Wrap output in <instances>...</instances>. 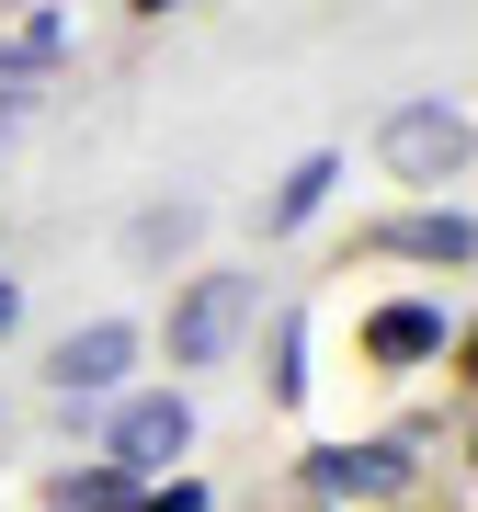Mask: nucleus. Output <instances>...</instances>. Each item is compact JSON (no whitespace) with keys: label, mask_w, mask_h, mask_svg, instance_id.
Wrapping results in <instances>:
<instances>
[{"label":"nucleus","mask_w":478,"mask_h":512,"mask_svg":"<svg viewBox=\"0 0 478 512\" xmlns=\"http://www.w3.org/2000/svg\"><path fill=\"white\" fill-rule=\"evenodd\" d=\"M251 319H262V285L251 274H183V285H171V330H160V342H171V365H228V353L239 342H251Z\"/></svg>","instance_id":"obj_1"},{"label":"nucleus","mask_w":478,"mask_h":512,"mask_svg":"<svg viewBox=\"0 0 478 512\" xmlns=\"http://www.w3.org/2000/svg\"><path fill=\"white\" fill-rule=\"evenodd\" d=\"M126 12H137V23H160V12H183V0H126Z\"/></svg>","instance_id":"obj_12"},{"label":"nucleus","mask_w":478,"mask_h":512,"mask_svg":"<svg viewBox=\"0 0 478 512\" xmlns=\"http://www.w3.org/2000/svg\"><path fill=\"white\" fill-rule=\"evenodd\" d=\"M103 456H114V467H137V478H160L171 456H194V399H183V387H137V399L114 410Z\"/></svg>","instance_id":"obj_3"},{"label":"nucleus","mask_w":478,"mask_h":512,"mask_svg":"<svg viewBox=\"0 0 478 512\" xmlns=\"http://www.w3.org/2000/svg\"><path fill=\"white\" fill-rule=\"evenodd\" d=\"M12 319H23V285H0V330H12Z\"/></svg>","instance_id":"obj_13"},{"label":"nucleus","mask_w":478,"mask_h":512,"mask_svg":"<svg viewBox=\"0 0 478 512\" xmlns=\"http://www.w3.org/2000/svg\"><path fill=\"white\" fill-rule=\"evenodd\" d=\"M126 376H137V330L126 319H92V330H69V342L46 353V387H57V399H114Z\"/></svg>","instance_id":"obj_4"},{"label":"nucleus","mask_w":478,"mask_h":512,"mask_svg":"<svg viewBox=\"0 0 478 512\" xmlns=\"http://www.w3.org/2000/svg\"><path fill=\"white\" fill-rule=\"evenodd\" d=\"M126 239H137V262H171V251L194 239V205H148V217H137Z\"/></svg>","instance_id":"obj_10"},{"label":"nucleus","mask_w":478,"mask_h":512,"mask_svg":"<svg viewBox=\"0 0 478 512\" xmlns=\"http://www.w3.org/2000/svg\"><path fill=\"white\" fill-rule=\"evenodd\" d=\"M331 183H342V148H308V160L274 183V205H262V239H285V228H308L319 205H331Z\"/></svg>","instance_id":"obj_8"},{"label":"nucleus","mask_w":478,"mask_h":512,"mask_svg":"<svg viewBox=\"0 0 478 512\" xmlns=\"http://www.w3.org/2000/svg\"><path fill=\"white\" fill-rule=\"evenodd\" d=\"M376 160L387 171H399V183H456V171L478 160V126H467V114L456 103H399V114H387V126H376Z\"/></svg>","instance_id":"obj_2"},{"label":"nucleus","mask_w":478,"mask_h":512,"mask_svg":"<svg viewBox=\"0 0 478 512\" xmlns=\"http://www.w3.org/2000/svg\"><path fill=\"white\" fill-rule=\"evenodd\" d=\"M137 512H217V501H205L194 478H171V490H137Z\"/></svg>","instance_id":"obj_11"},{"label":"nucleus","mask_w":478,"mask_h":512,"mask_svg":"<svg viewBox=\"0 0 478 512\" xmlns=\"http://www.w3.org/2000/svg\"><path fill=\"white\" fill-rule=\"evenodd\" d=\"M137 490H148V478L103 456V467H80V478H57L46 501H57V512H137Z\"/></svg>","instance_id":"obj_9"},{"label":"nucleus","mask_w":478,"mask_h":512,"mask_svg":"<svg viewBox=\"0 0 478 512\" xmlns=\"http://www.w3.org/2000/svg\"><path fill=\"white\" fill-rule=\"evenodd\" d=\"M365 353H376V365H433V353H444V308H433V296H387V308L365 319Z\"/></svg>","instance_id":"obj_7"},{"label":"nucleus","mask_w":478,"mask_h":512,"mask_svg":"<svg viewBox=\"0 0 478 512\" xmlns=\"http://www.w3.org/2000/svg\"><path fill=\"white\" fill-rule=\"evenodd\" d=\"M308 490L319 501H387V490H410V444H319Z\"/></svg>","instance_id":"obj_5"},{"label":"nucleus","mask_w":478,"mask_h":512,"mask_svg":"<svg viewBox=\"0 0 478 512\" xmlns=\"http://www.w3.org/2000/svg\"><path fill=\"white\" fill-rule=\"evenodd\" d=\"M376 251L387 262H444V274H467V262H478V217H456V205H410V217L376 228Z\"/></svg>","instance_id":"obj_6"}]
</instances>
